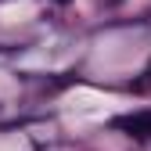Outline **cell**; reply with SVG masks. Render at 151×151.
I'll use <instances>...</instances> for the list:
<instances>
[{
  "instance_id": "1",
  "label": "cell",
  "mask_w": 151,
  "mask_h": 151,
  "mask_svg": "<svg viewBox=\"0 0 151 151\" xmlns=\"http://www.w3.org/2000/svg\"><path fill=\"white\" fill-rule=\"evenodd\" d=\"M115 129H126L129 137H137V140H151V111H133V115H122L111 122Z\"/></svg>"
},
{
  "instance_id": "2",
  "label": "cell",
  "mask_w": 151,
  "mask_h": 151,
  "mask_svg": "<svg viewBox=\"0 0 151 151\" xmlns=\"http://www.w3.org/2000/svg\"><path fill=\"white\" fill-rule=\"evenodd\" d=\"M147 86H151V61H147V68H144V79L133 83V90H147Z\"/></svg>"
},
{
  "instance_id": "3",
  "label": "cell",
  "mask_w": 151,
  "mask_h": 151,
  "mask_svg": "<svg viewBox=\"0 0 151 151\" xmlns=\"http://www.w3.org/2000/svg\"><path fill=\"white\" fill-rule=\"evenodd\" d=\"M54 4H61V7H65V4H72V0H54Z\"/></svg>"
}]
</instances>
